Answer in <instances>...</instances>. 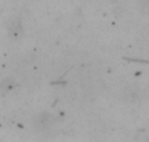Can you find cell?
I'll return each instance as SVG.
<instances>
[{
  "mask_svg": "<svg viewBox=\"0 0 149 142\" xmlns=\"http://www.w3.org/2000/svg\"><path fill=\"white\" fill-rule=\"evenodd\" d=\"M50 123V116L47 114H42L41 116L36 117V127L37 129H46L49 127Z\"/></svg>",
  "mask_w": 149,
  "mask_h": 142,
  "instance_id": "6da1fadb",
  "label": "cell"
},
{
  "mask_svg": "<svg viewBox=\"0 0 149 142\" xmlns=\"http://www.w3.org/2000/svg\"><path fill=\"white\" fill-rule=\"evenodd\" d=\"M13 85H15V82H13L12 80H5L4 82L1 83V89L3 90H10Z\"/></svg>",
  "mask_w": 149,
  "mask_h": 142,
  "instance_id": "7a4b0ae2",
  "label": "cell"
}]
</instances>
